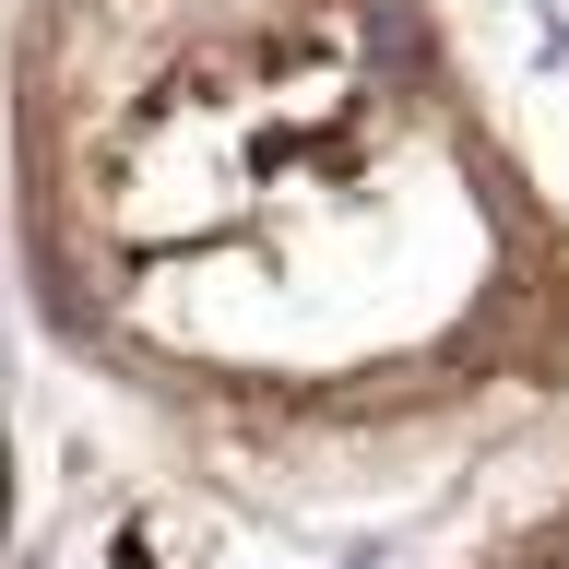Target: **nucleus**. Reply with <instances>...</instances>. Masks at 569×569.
Returning <instances> with one entry per match:
<instances>
[{
    "instance_id": "obj_1",
    "label": "nucleus",
    "mask_w": 569,
    "mask_h": 569,
    "mask_svg": "<svg viewBox=\"0 0 569 569\" xmlns=\"http://www.w3.org/2000/svg\"><path fill=\"white\" fill-rule=\"evenodd\" d=\"M487 569H569V522H546V533H510Z\"/></svg>"
}]
</instances>
